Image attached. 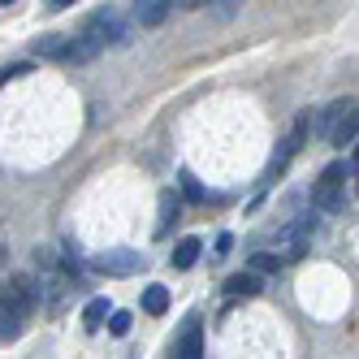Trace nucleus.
<instances>
[{
    "label": "nucleus",
    "instance_id": "nucleus-1",
    "mask_svg": "<svg viewBox=\"0 0 359 359\" xmlns=\"http://www.w3.org/2000/svg\"><path fill=\"white\" fill-rule=\"evenodd\" d=\"M346 161H329L320 177L312 182V208L316 212H338L342 208V191H346Z\"/></svg>",
    "mask_w": 359,
    "mask_h": 359
},
{
    "label": "nucleus",
    "instance_id": "nucleus-2",
    "mask_svg": "<svg viewBox=\"0 0 359 359\" xmlns=\"http://www.w3.org/2000/svg\"><path fill=\"white\" fill-rule=\"evenodd\" d=\"M312 238H316V217H294V221H286L273 234V251H277V260L286 264V260H299V255L312 247Z\"/></svg>",
    "mask_w": 359,
    "mask_h": 359
},
{
    "label": "nucleus",
    "instance_id": "nucleus-3",
    "mask_svg": "<svg viewBox=\"0 0 359 359\" xmlns=\"http://www.w3.org/2000/svg\"><path fill=\"white\" fill-rule=\"evenodd\" d=\"M307 130H312V113H299V117H294V126H290V135L281 139V151H277L273 165H269V177H277L281 169H286V165L299 156V147L307 143Z\"/></svg>",
    "mask_w": 359,
    "mask_h": 359
},
{
    "label": "nucleus",
    "instance_id": "nucleus-4",
    "mask_svg": "<svg viewBox=\"0 0 359 359\" xmlns=\"http://www.w3.org/2000/svg\"><path fill=\"white\" fill-rule=\"evenodd\" d=\"M169 359H203V325H199V316H187V320H182Z\"/></svg>",
    "mask_w": 359,
    "mask_h": 359
},
{
    "label": "nucleus",
    "instance_id": "nucleus-5",
    "mask_svg": "<svg viewBox=\"0 0 359 359\" xmlns=\"http://www.w3.org/2000/svg\"><path fill=\"white\" fill-rule=\"evenodd\" d=\"M95 269L104 277H130L143 269V255L139 251H104V255H95Z\"/></svg>",
    "mask_w": 359,
    "mask_h": 359
},
{
    "label": "nucleus",
    "instance_id": "nucleus-6",
    "mask_svg": "<svg viewBox=\"0 0 359 359\" xmlns=\"http://www.w3.org/2000/svg\"><path fill=\"white\" fill-rule=\"evenodd\" d=\"M35 57L74 61V39H69V35H43V39H35Z\"/></svg>",
    "mask_w": 359,
    "mask_h": 359
},
{
    "label": "nucleus",
    "instance_id": "nucleus-7",
    "mask_svg": "<svg viewBox=\"0 0 359 359\" xmlns=\"http://www.w3.org/2000/svg\"><path fill=\"white\" fill-rule=\"evenodd\" d=\"M169 9H173L169 0H139V5L130 9V18L139 22V27H161V22L169 18Z\"/></svg>",
    "mask_w": 359,
    "mask_h": 359
},
{
    "label": "nucleus",
    "instance_id": "nucleus-8",
    "mask_svg": "<svg viewBox=\"0 0 359 359\" xmlns=\"http://www.w3.org/2000/svg\"><path fill=\"white\" fill-rule=\"evenodd\" d=\"M355 135H359V104H351V109H346L338 121H333V130H329V143H333V147H346Z\"/></svg>",
    "mask_w": 359,
    "mask_h": 359
},
{
    "label": "nucleus",
    "instance_id": "nucleus-9",
    "mask_svg": "<svg viewBox=\"0 0 359 359\" xmlns=\"http://www.w3.org/2000/svg\"><path fill=\"white\" fill-rule=\"evenodd\" d=\"M199 251H203V243H199V238H182V243L173 247V255H169V264H173L177 273H187V269H191V264L199 260Z\"/></svg>",
    "mask_w": 359,
    "mask_h": 359
},
{
    "label": "nucleus",
    "instance_id": "nucleus-10",
    "mask_svg": "<svg viewBox=\"0 0 359 359\" xmlns=\"http://www.w3.org/2000/svg\"><path fill=\"white\" fill-rule=\"evenodd\" d=\"M264 290V281L255 277V273H234L225 281V294H243V299H251V294H260Z\"/></svg>",
    "mask_w": 359,
    "mask_h": 359
},
{
    "label": "nucleus",
    "instance_id": "nucleus-11",
    "mask_svg": "<svg viewBox=\"0 0 359 359\" xmlns=\"http://www.w3.org/2000/svg\"><path fill=\"white\" fill-rule=\"evenodd\" d=\"M177 212H182V203H177V195H173V191H165V195H161V221H156V238H165V234H169V225L177 221Z\"/></svg>",
    "mask_w": 359,
    "mask_h": 359
},
{
    "label": "nucleus",
    "instance_id": "nucleus-12",
    "mask_svg": "<svg viewBox=\"0 0 359 359\" xmlns=\"http://www.w3.org/2000/svg\"><path fill=\"white\" fill-rule=\"evenodd\" d=\"M109 316H113V303H109V299H91V303L83 307V325H87L91 333H95L100 325H104Z\"/></svg>",
    "mask_w": 359,
    "mask_h": 359
},
{
    "label": "nucleus",
    "instance_id": "nucleus-13",
    "mask_svg": "<svg viewBox=\"0 0 359 359\" xmlns=\"http://www.w3.org/2000/svg\"><path fill=\"white\" fill-rule=\"evenodd\" d=\"M143 312L147 316H165L169 312V290L165 286H147L143 290Z\"/></svg>",
    "mask_w": 359,
    "mask_h": 359
},
{
    "label": "nucleus",
    "instance_id": "nucleus-14",
    "mask_svg": "<svg viewBox=\"0 0 359 359\" xmlns=\"http://www.w3.org/2000/svg\"><path fill=\"white\" fill-rule=\"evenodd\" d=\"M351 104H355V100H333V104H329V109L316 117V130H325V135H329V130H333V121H338V117H342Z\"/></svg>",
    "mask_w": 359,
    "mask_h": 359
},
{
    "label": "nucleus",
    "instance_id": "nucleus-15",
    "mask_svg": "<svg viewBox=\"0 0 359 359\" xmlns=\"http://www.w3.org/2000/svg\"><path fill=\"white\" fill-rule=\"evenodd\" d=\"M251 273L255 277H260V273H281V260H277L273 251H255L251 255Z\"/></svg>",
    "mask_w": 359,
    "mask_h": 359
},
{
    "label": "nucleus",
    "instance_id": "nucleus-16",
    "mask_svg": "<svg viewBox=\"0 0 359 359\" xmlns=\"http://www.w3.org/2000/svg\"><path fill=\"white\" fill-rule=\"evenodd\" d=\"M177 182H182V195H187L191 203H203V187L195 182V173H191V169H182V173H177Z\"/></svg>",
    "mask_w": 359,
    "mask_h": 359
},
{
    "label": "nucleus",
    "instance_id": "nucleus-17",
    "mask_svg": "<svg viewBox=\"0 0 359 359\" xmlns=\"http://www.w3.org/2000/svg\"><path fill=\"white\" fill-rule=\"evenodd\" d=\"M130 325H135L130 312H113V316H109V333H113V338H126V333H130Z\"/></svg>",
    "mask_w": 359,
    "mask_h": 359
},
{
    "label": "nucleus",
    "instance_id": "nucleus-18",
    "mask_svg": "<svg viewBox=\"0 0 359 359\" xmlns=\"http://www.w3.org/2000/svg\"><path fill=\"white\" fill-rule=\"evenodd\" d=\"M27 74H31V65H27V61L5 65V69H0V87H5V83H13V79H27Z\"/></svg>",
    "mask_w": 359,
    "mask_h": 359
},
{
    "label": "nucleus",
    "instance_id": "nucleus-19",
    "mask_svg": "<svg viewBox=\"0 0 359 359\" xmlns=\"http://www.w3.org/2000/svg\"><path fill=\"white\" fill-rule=\"evenodd\" d=\"M229 247H234V234H217V255H229Z\"/></svg>",
    "mask_w": 359,
    "mask_h": 359
},
{
    "label": "nucleus",
    "instance_id": "nucleus-20",
    "mask_svg": "<svg viewBox=\"0 0 359 359\" xmlns=\"http://www.w3.org/2000/svg\"><path fill=\"white\" fill-rule=\"evenodd\" d=\"M238 13V5H234V0H225V5H217V18H234Z\"/></svg>",
    "mask_w": 359,
    "mask_h": 359
},
{
    "label": "nucleus",
    "instance_id": "nucleus-21",
    "mask_svg": "<svg viewBox=\"0 0 359 359\" xmlns=\"http://www.w3.org/2000/svg\"><path fill=\"white\" fill-rule=\"evenodd\" d=\"M355 165H359V147H355Z\"/></svg>",
    "mask_w": 359,
    "mask_h": 359
}]
</instances>
